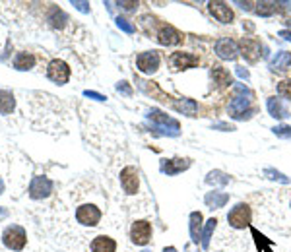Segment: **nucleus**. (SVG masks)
Instances as JSON below:
<instances>
[{"label":"nucleus","mask_w":291,"mask_h":252,"mask_svg":"<svg viewBox=\"0 0 291 252\" xmlns=\"http://www.w3.org/2000/svg\"><path fill=\"white\" fill-rule=\"evenodd\" d=\"M117 92H121V94H125L127 97H130L132 95V88H130L129 82H119L117 84Z\"/></svg>","instance_id":"obj_33"},{"label":"nucleus","mask_w":291,"mask_h":252,"mask_svg":"<svg viewBox=\"0 0 291 252\" xmlns=\"http://www.w3.org/2000/svg\"><path fill=\"white\" fill-rule=\"evenodd\" d=\"M214 49H216V55L224 61H235L237 57V45L231 39H218Z\"/></svg>","instance_id":"obj_16"},{"label":"nucleus","mask_w":291,"mask_h":252,"mask_svg":"<svg viewBox=\"0 0 291 252\" xmlns=\"http://www.w3.org/2000/svg\"><path fill=\"white\" fill-rule=\"evenodd\" d=\"M268 111H270V115L274 117V119H288L290 117V111L282 105V101L280 99H276V97H270L268 99Z\"/></svg>","instance_id":"obj_22"},{"label":"nucleus","mask_w":291,"mask_h":252,"mask_svg":"<svg viewBox=\"0 0 291 252\" xmlns=\"http://www.w3.org/2000/svg\"><path fill=\"white\" fill-rule=\"evenodd\" d=\"M160 64H162V59H160V55H158L156 51H146V53H140V55L136 57V66H138V70L144 72V74H154V72H158Z\"/></svg>","instance_id":"obj_7"},{"label":"nucleus","mask_w":291,"mask_h":252,"mask_svg":"<svg viewBox=\"0 0 291 252\" xmlns=\"http://www.w3.org/2000/svg\"><path fill=\"white\" fill-rule=\"evenodd\" d=\"M53 192V183L47 177H33L30 185V196L33 200H43Z\"/></svg>","instance_id":"obj_10"},{"label":"nucleus","mask_w":291,"mask_h":252,"mask_svg":"<svg viewBox=\"0 0 291 252\" xmlns=\"http://www.w3.org/2000/svg\"><path fill=\"white\" fill-rule=\"evenodd\" d=\"M4 218H8V210L6 208H0V220H4Z\"/></svg>","instance_id":"obj_39"},{"label":"nucleus","mask_w":291,"mask_h":252,"mask_svg":"<svg viewBox=\"0 0 291 252\" xmlns=\"http://www.w3.org/2000/svg\"><path fill=\"white\" fill-rule=\"evenodd\" d=\"M144 252H148V251H144Z\"/></svg>","instance_id":"obj_43"},{"label":"nucleus","mask_w":291,"mask_h":252,"mask_svg":"<svg viewBox=\"0 0 291 252\" xmlns=\"http://www.w3.org/2000/svg\"><path fill=\"white\" fill-rule=\"evenodd\" d=\"M208 8H210V14H212L218 22H222V24H231V20H233V10L227 6L226 2H210Z\"/></svg>","instance_id":"obj_15"},{"label":"nucleus","mask_w":291,"mask_h":252,"mask_svg":"<svg viewBox=\"0 0 291 252\" xmlns=\"http://www.w3.org/2000/svg\"><path fill=\"white\" fill-rule=\"evenodd\" d=\"M16 109V97L8 90H0V115H12Z\"/></svg>","instance_id":"obj_20"},{"label":"nucleus","mask_w":291,"mask_h":252,"mask_svg":"<svg viewBox=\"0 0 291 252\" xmlns=\"http://www.w3.org/2000/svg\"><path fill=\"white\" fill-rule=\"evenodd\" d=\"M115 22H117V26H119L125 33H134V26L129 24V20H125V18H117Z\"/></svg>","instance_id":"obj_32"},{"label":"nucleus","mask_w":291,"mask_h":252,"mask_svg":"<svg viewBox=\"0 0 291 252\" xmlns=\"http://www.w3.org/2000/svg\"><path fill=\"white\" fill-rule=\"evenodd\" d=\"M84 95H86V97H92V99H96V101H105V97H103L101 94H96V92H90V90H88V92H84Z\"/></svg>","instance_id":"obj_37"},{"label":"nucleus","mask_w":291,"mask_h":252,"mask_svg":"<svg viewBox=\"0 0 291 252\" xmlns=\"http://www.w3.org/2000/svg\"><path fill=\"white\" fill-rule=\"evenodd\" d=\"M266 175H270V179H276V181H282V183H290L282 173H278V171H272V169H266Z\"/></svg>","instance_id":"obj_35"},{"label":"nucleus","mask_w":291,"mask_h":252,"mask_svg":"<svg viewBox=\"0 0 291 252\" xmlns=\"http://www.w3.org/2000/svg\"><path fill=\"white\" fill-rule=\"evenodd\" d=\"M37 63V59H35V55L33 53H28V51H22V53H18L16 57H14V68L16 70H20V72H28V70H32L33 66Z\"/></svg>","instance_id":"obj_17"},{"label":"nucleus","mask_w":291,"mask_h":252,"mask_svg":"<svg viewBox=\"0 0 291 252\" xmlns=\"http://www.w3.org/2000/svg\"><path fill=\"white\" fill-rule=\"evenodd\" d=\"M237 74H239L241 78H245V80L249 78V70H247V68H243V66H237Z\"/></svg>","instance_id":"obj_38"},{"label":"nucleus","mask_w":291,"mask_h":252,"mask_svg":"<svg viewBox=\"0 0 291 252\" xmlns=\"http://www.w3.org/2000/svg\"><path fill=\"white\" fill-rule=\"evenodd\" d=\"M92 252H117V243L111 237L99 235L92 241Z\"/></svg>","instance_id":"obj_19"},{"label":"nucleus","mask_w":291,"mask_h":252,"mask_svg":"<svg viewBox=\"0 0 291 252\" xmlns=\"http://www.w3.org/2000/svg\"><path fill=\"white\" fill-rule=\"evenodd\" d=\"M278 94L286 99H291V80H284L278 84Z\"/></svg>","instance_id":"obj_30"},{"label":"nucleus","mask_w":291,"mask_h":252,"mask_svg":"<svg viewBox=\"0 0 291 252\" xmlns=\"http://www.w3.org/2000/svg\"><path fill=\"white\" fill-rule=\"evenodd\" d=\"M291 64V53H286V51H282V53H278L274 59H272V63H270V68L276 72H282V70H288Z\"/></svg>","instance_id":"obj_23"},{"label":"nucleus","mask_w":291,"mask_h":252,"mask_svg":"<svg viewBox=\"0 0 291 252\" xmlns=\"http://www.w3.org/2000/svg\"><path fill=\"white\" fill-rule=\"evenodd\" d=\"M47 22H49V26L53 28V30H65L66 26H68V22H70V18L66 16L65 10H61L59 6H51L49 8V14H47Z\"/></svg>","instance_id":"obj_13"},{"label":"nucleus","mask_w":291,"mask_h":252,"mask_svg":"<svg viewBox=\"0 0 291 252\" xmlns=\"http://www.w3.org/2000/svg\"><path fill=\"white\" fill-rule=\"evenodd\" d=\"M175 109H177V111H181V113H183V115H187V117H196L198 105L194 103L193 99H181V101H177V103H175Z\"/></svg>","instance_id":"obj_26"},{"label":"nucleus","mask_w":291,"mask_h":252,"mask_svg":"<svg viewBox=\"0 0 291 252\" xmlns=\"http://www.w3.org/2000/svg\"><path fill=\"white\" fill-rule=\"evenodd\" d=\"M163 252H177V251H175L173 247H169V249H165V251H163Z\"/></svg>","instance_id":"obj_42"},{"label":"nucleus","mask_w":291,"mask_h":252,"mask_svg":"<svg viewBox=\"0 0 291 252\" xmlns=\"http://www.w3.org/2000/svg\"><path fill=\"white\" fill-rule=\"evenodd\" d=\"M257 6H259L257 12H259L260 16H264V18H268V16H272L276 12V4L274 2H259Z\"/></svg>","instance_id":"obj_29"},{"label":"nucleus","mask_w":291,"mask_h":252,"mask_svg":"<svg viewBox=\"0 0 291 252\" xmlns=\"http://www.w3.org/2000/svg\"><path fill=\"white\" fill-rule=\"evenodd\" d=\"M70 74H72V70H70V66H68L63 59H53L51 63L47 64V78H49L51 82L59 84V86L68 84Z\"/></svg>","instance_id":"obj_2"},{"label":"nucleus","mask_w":291,"mask_h":252,"mask_svg":"<svg viewBox=\"0 0 291 252\" xmlns=\"http://www.w3.org/2000/svg\"><path fill=\"white\" fill-rule=\"evenodd\" d=\"M121 185H123V190L127 194H136L138 189H140V175H138V169L136 167H125L121 171Z\"/></svg>","instance_id":"obj_8"},{"label":"nucleus","mask_w":291,"mask_h":252,"mask_svg":"<svg viewBox=\"0 0 291 252\" xmlns=\"http://www.w3.org/2000/svg\"><path fill=\"white\" fill-rule=\"evenodd\" d=\"M200 229H202V214L200 212H193L191 214V237H193V243H196V245L202 241Z\"/></svg>","instance_id":"obj_24"},{"label":"nucleus","mask_w":291,"mask_h":252,"mask_svg":"<svg viewBox=\"0 0 291 252\" xmlns=\"http://www.w3.org/2000/svg\"><path fill=\"white\" fill-rule=\"evenodd\" d=\"M251 220H253V214H251L249 204H237V206L229 212V216H227L229 225L235 227V229H245V227H249V225H251Z\"/></svg>","instance_id":"obj_3"},{"label":"nucleus","mask_w":291,"mask_h":252,"mask_svg":"<svg viewBox=\"0 0 291 252\" xmlns=\"http://www.w3.org/2000/svg\"><path fill=\"white\" fill-rule=\"evenodd\" d=\"M249 105H251V99H249V97H243V95L233 97L231 103H229V113H231V117H233V119H239V121L249 119V117L253 115V111H247Z\"/></svg>","instance_id":"obj_9"},{"label":"nucleus","mask_w":291,"mask_h":252,"mask_svg":"<svg viewBox=\"0 0 291 252\" xmlns=\"http://www.w3.org/2000/svg\"><path fill=\"white\" fill-rule=\"evenodd\" d=\"M239 47H241V55L249 61V63H257L260 57V43L257 39H251V37H243L241 39V43H239Z\"/></svg>","instance_id":"obj_12"},{"label":"nucleus","mask_w":291,"mask_h":252,"mask_svg":"<svg viewBox=\"0 0 291 252\" xmlns=\"http://www.w3.org/2000/svg\"><path fill=\"white\" fill-rule=\"evenodd\" d=\"M212 78H214V82H216L220 88L231 86V76H229V72L224 70L222 66H214V68H212Z\"/></svg>","instance_id":"obj_25"},{"label":"nucleus","mask_w":291,"mask_h":252,"mask_svg":"<svg viewBox=\"0 0 291 252\" xmlns=\"http://www.w3.org/2000/svg\"><path fill=\"white\" fill-rule=\"evenodd\" d=\"M156 37H158V41H160L162 45H167V47H169V45H177V43L183 41V35H181V33L177 32L173 26H165V24L158 30Z\"/></svg>","instance_id":"obj_14"},{"label":"nucleus","mask_w":291,"mask_h":252,"mask_svg":"<svg viewBox=\"0 0 291 252\" xmlns=\"http://www.w3.org/2000/svg\"><path fill=\"white\" fill-rule=\"evenodd\" d=\"M72 6H76V10H80V12H84V14H88V12H90V2L74 0V2H72Z\"/></svg>","instance_id":"obj_34"},{"label":"nucleus","mask_w":291,"mask_h":252,"mask_svg":"<svg viewBox=\"0 0 291 252\" xmlns=\"http://www.w3.org/2000/svg\"><path fill=\"white\" fill-rule=\"evenodd\" d=\"M227 200H229V196H227L226 192H208L206 198H204V202H206L208 208H212V210L224 208L227 204Z\"/></svg>","instance_id":"obj_21"},{"label":"nucleus","mask_w":291,"mask_h":252,"mask_svg":"<svg viewBox=\"0 0 291 252\" xmlns=\"http://www.w3.org/2000/svg\"><path fill=\"white\" fill-rule=\"evenodd\" d=\"M119 6L123 8V10H136V6H138V2H127V0H123V2H119Z\"/></svg>","instance_id":"obj_36"},{"label":"nucleus","mask_w":291,"mask_h":252,"mask_svg":"<svg viewBox=\"0 0 291 252\" xmlns=\"http://www.w3.org/2000/svg\"><path fill=\"white\" fill-rule=\"evenodd\" d=\"M280 35H282L284 39H288V41H291V32H280Z\"/></svg>","instance_id":"obj_40"},{"label":"nucleus","mask_w":291,"mask_h":252,"mask_svg":"<svg viewBox=\"0 0 291 252\" xmlns=\"http://www.w3.org/2000/svg\"><path fill=\"white\" fill-rule=\"evenodd\" d=\"M2 192H4V181L0 179V194H2Z\"/></svg>","instance_id":"obj_41"},{"label":"nucleus","mask_w":291,"mask_h":252,"mask_svg":"<svg viewBox=\"0 0 291 252\" xmlns=\"http://www.w3.org/2000/svg\"><path fill=\"white\" fill-rule=\"evenodd\" d=\"M216 223H218V220H216V218L208 220V223H206L204 237H202V247H204V249H208V247H210V239H212V233H214V229H216Z\"/></svg>","instance_id":"obj_28"},{"label":"nucleus","mask_w":291,"mask_h":252,"mask_svg":"<svg viewBox=\"0 0 291 252\" xmlns=\"http://www.w3.org/2000/svg\"><path fill=\"white\" fill-rule=\"evenodd\" d=\"M206 183L208 185H227L229 183V177L222 171H212L208 177H206Z\"/></svg>","instance_id":"obj_27"},{"label":"nucleus","mask_w":291,"mask_h":252,"mask_svg":"<svg viewBox=\"0 0 291 252\" xmlns=\"http://www.w3.org/2000/svg\"><path fill=\"white\" fill-rule=\"evenodd\" d=\"M148 119L158 126V128H162L165 134H171V136H177V134H179V123H177L175 119L167 117L162 111H158V109H152V111L148 113Z\"/></svg>","instance_id":"obj_5"},{"label":"nucleus","mask_w":291,"mask_h":252,"mask_svg":"<svg viewBox=\"0 0 291 252\" xmlns=\"http://www.w3.org/2000/svg\"><path fill=\"white\" fill-rule=\"evenodd\" d=\"M191 167V159H167L165 163H163V173H167V175H177V173H183L185 169H189Z\"/></svg>","instance_id":"obj_18"},{"label":"nucleus","mask_w":291,"mask_h":252,"mask_svg":"<svg viewBox=\"0 0 291 252\" xmlns=\"http://www.w3.org/2000/svg\"><path fill=\"white\" fill-rule=\"evenodd\" d=\"M169 64L173 70H187L198 64V57H194L191 53H173L169 57Z\"/></svg>","instance_id":"obj_11"},{"label":"nucleus","mask_w":291,"mask_h":252,"mask_svg":"<svg viewBox=\"0 0 291 252\" xmlns=\"http://www.w3.org/2000/svg\"><path fill=\"white\" fill-rule=\"evenodd\" d=\"M274 134L276 136H280V138H288V140H291V126H276L274 128Z\"/></svg>","instance_id":"obj_31"},{"label":"nucleus","mask_w":291,"mask_h":252,"mask_svg":"<svg viewBox=\"0 0 291 252\" xmlns=\"http://www.w3.org/2000/svg\"><path fill=\"white\" fill-rule=\"evenodd\" d=\"M152 239V223L150 221H134L132 227H130V241L138 247H144L148 245Z\"/></svg>","instance_id":"obj_4"},{"label":"nucleus","mask_w":291,"mask_h":252,"mask_svg":"<svg viewBox=\"0 0 291 252\" xmlns=\"http://www.w3.org/2000/svg\"><path fill=\"white\" fill-rule=\"evenodd\" d=\"M2 243L10 251H24L26 243H28V233L20 225H8L4 229V233H2Z\"/></svg>","instance_id":"obj_1"},{"label":"nucleus","mask_w":291,"mask_h":252,"mask_svg":"<svg viewBox=\"0 0 291 252\" xmlns=\"http://www.w3.org/2000/svg\"><path fill=\"white\" fill-rule=\"evenodd\" d=\"M76 221L86 227H96L101 221V210L94 204H84L76 210Z\"/></svg>","instance_id":"obj_6"}]
</instances>
